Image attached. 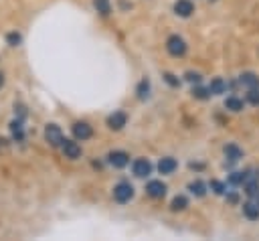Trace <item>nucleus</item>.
Masks as SVG:
<instances>
[{
  "instance_id": "nucleus-1",
  "label": "nucleus",
  "mask_w": 259,
  "mask_h": 241,
  "mask_svg": "<svg viewBox=\"0 0 259 241\" xmlns=\"http://www.w3.org/2000/svg\"><path fill=\"white\" fill-rule=\"evenodd\" d=\"M166 51H168L172 57H182V55L186 53V41H184L182 36H178V34H172V36H168V41H166Z\"/></svg>"
},
{
  "instance_id": "nucleus-2",
  "label": "nucleus",
  "mask_w": 259,
  "mask_h": 241,
  "mask_svg": "<svg viewBox=\"0 0 259 241\" xmlns=\"http://www.w3.org/2000/svg\"><path fill=\"white\" fill-rule=\"evenodd\" d=\"M134 196V186L130 182H117L113 186V198L117 203H127Z\"/></svg>"
},
{
  "instance_id": "nucleus-3",
  "label": "nucleus",
  "mask_w": 259,
  "mask_h": 241,
  "mask_svg": "<svg viewBox=\"0 0 259 241\" xmlns=\"http://www.w3.org/2000/svg\"><path fill=\"white\" fill-rule=\"evenodd\" d=\"M45 140H47L49 146H53V148L61 146V142H63V132H61V128H59L57 124H49V126L45 128Z\"/></svg>"
},
{
  "instance_id": "nucleus-4",
  "label": "nucleus",
  "mask_w": 259,
  "mask_h": 241,
  "mask_svg": "<svg viewBox=\"0 0 259 241\" xmlns=\"http://www.w3.org/2000/svg\"><path fill=\"white\" fill-rule=\"evenodd\" d=\"M71 132H73V136H75V140H89L91 136H93V128L87 124V122H75L73 126H71Z\"/></svg>"
},
{
  "instance_id": "nucleus-5",
  "label": "nucleus",
  "mask_w": 259,
  "mask_h": 241,
  "mask_svg": "<svg viewBox=\"0 0 259 241\" xmlns=\"http://www.w3.org/2000/svg\"><path fill=\"white\" fill-rule=\"evenodd\" d=\"M61 150H63L65 158H71V160H75V158L81 156V146H79L77 142H73V140H67V138H63Z\"/></svg>"
},
{
  "instance_id": "nucleus-6",
  "label": "nucleus",
  "mask_w": 259,
  "mask_h": 241,
  "mask_svg": "<svg viewBox=\"0 0 259 241\" xmlns=\"http://www.w3.org/2000/svg\"><path fill=\"white\" fill-rule=\"evenodd\" d=\"M107 162L113 166V168H123L127 162H130V154L123 152V150H113L107 154Z\"/></svg>"
},
{
  "instance_id": "nucleus-7",
  "label": "nucleus",
  "mask_w": 259,
  "mask_h": 241,
  "mask_svg": "<svg viewBox=\"0 0 259 241\" xmlns=\"http://www.w3.org/2000/svg\"><path fill=\"white\" fill-rule=\"evenodd\" d=\"M132 170H134V174H136L138 178H146V176H150V172H152V164H150L148 158H138V160H134Z\"/></svg>"
},
{
  "instance_id": "nucleus-8",
  "label": "nucleus",
  "mask_w": 259,
  "mask_h": 241,
  "mask_svg": "<svg viewBox=\"0 0 259 241\" xmlns=\"http://www.w3.org/2000/svg\"><path fill=\"white\" fill-rule=\"evenodd\" d=\"M146 194L152 198H162L166 194V184L162 180H150L146 184Z\"/></svg>"
},
{
  "instance_id": "nucleus-9",
  "label": "nucleus",
  "mask_w": 259,
  "mask_h": 241,
  "mask_svg": "<svg viewBox=\"0 0 259 241\" xmlns=\"http://www.w3.org/2000/svg\"><path fill=\"white\" fill-rule=\"evenodd\" d=\"M174 12L182 18H188L192 12H194V4L190 0H176L174 2Z\"/></svg>"
},
{
  "instance_id": "nucleus-10",
  "label": "nucleus",
  "mask_w": 259,
  "mask_h": 241,
  "mask_svg": "<svg viewBox=\"0 0 259 241\" xmlns=\"http://www.w3.org/2000/svg\"><path fill=\"white\" fill-rule=\"evenodd\" d=\"M125 122H127V115L123 113V111H113L109 117H107V126L111 128V130H121L123 126H125Z\"/></svg>"
},
{
  "instance_id": "nucleus-11",
  "label": "nucleus",
  "mask_w": 259,
  "mask_h": 241,
  "mask_svg": "<svg viewBox=\"0 0 259 241\" xmlns=\"http://www.w3.org/2000/svg\"><path fill=\"white\" fill-rule=\"evenodd\" d=\"M176 168H178V162L174 158H170V156L160 158V162H158V172L160 174H172Z\"/></svg>"
},
{
  "instance_id": "nucleus-12",
  "label": "nucleus",
  "mask_w": 259,
  "mask_h": 241,
  "mask_svg": "<svg viewBox=\"0 0 259 241\" xmlns=\"http://www.w3.org/2000/svg\"><path fill=\"white\" fill-rule=\"evenodd\" d=\"M239 83H241L243 87H247V89H255V87H259V77H257L255 73L247 71V73H241Z\"/></svg>"
},
{
  "instance_id": "nucleus-13",
  "label": "nucleus",
  "mask_w": 259,
  "mask_h": 241,
  "mask_svg": "<svg viewBox=\"0 0 259 241\" xmlns=\"http://www.w3.org/2000/svg\"><path fill=\"white\" fill-rule=\"evenodd\" d=\"M208 89H210V95H221V93H225V89H227V83H225L221 77H214V79L210 81Z\"/></svg>"
},
{
  "instance_id": "nucleus-14",
  "label": "nucleus",
  "mask_w": 259,
  "mask_h": 241,
  "mask_svg": "<svg viewBox=\"0 0 259 241\" xmlns=\"http://www.w3.org/2000/svg\"><path fill=\"white\" fill-rule=\"evenodd\" d=\"M225 156L229 158V164H233V162H237L243 156V152L235 144H229V146H225Z\"/></svg>"
},
{
  "instance_id": "nucleus-15",
  "label": "nucleus",
  "mask_w": 259,
  "mask_h": 241,
  "mask_svg": "<svg viewBox=\"0 0 259 241\" xmlns=\"http://www.w3.org/2000/svg\"><path fill=\"white\" fill-rule=\"evenodd\" d=\"M243 215L251 221H257L259 219V205H253V203H245L243 205Z\"/></svg>"
},
{
  "instance_id": "nucleus-16",
  "label": "nucleus",
  "mask_w": 259,
  "mask_h": 241,
  "mask_svg": "<svg viewBox=\"0 0 259 241\" xmlns=\"http://www.w3.org/2000/svg\"><path fill=\"white\" fill-rule=\"evenodd\" d=\"M188 190H190L194 196H204V194H206V184L200 182V180H194V182L188 184Z\"/></svg>"
},
{
  "instance_id": "nucleus-17",
  "label": "nucleus",
  "mask_w": 259,
  "mask_h": 241,
  "mask_svg": "<svg viewBox=\"0 0 259 241\" xmlns=\"http://www.w3.org/2000/svg\"><path fill=\"white\" fill-rule=\"evenodd\" d=\"M186 207H188V198H186V196H182V194L174 196V198H172V203H170V209H172V211H184Z\"/></svg>"
},
{
  "instance_id": "nucleus-18",
  "label": "nucleus",
  "mask_w": 259,
  "mask_h": 241,
  "mask_svg": "<svg viewBox=\"0 0 259 241\" xmlns=\"http://www.w3.org/2000/svg\"><path fill=\"white\" fill-rule=\"evenodd\" d=\"M93 6H95V10H97L101 16H107V14L111 12V4H109V0H93Z\"/></svg>"
},
{
  "instance_id": "nucleus-19",
  "label": "nucleus",
  "mask_w": 259,
  "mask_h": 241,
  "mask_svg": "<svg viewBox=\"0 0 259 241\" xmlns=\"http://www.w3.org/2000/svg\"><path fill=\"white\" fill-rule=\"evenodd\" d=\"M225 107L231 109V111H241L243 109V101L239 97H227L225 99Z\"/></svg>"
},
{
  "instance_id": "nucleus-20",
  "label": "nucleus",
  "mask_w": 259,
  "mask_h": 241,
  "mask_svg": "<svg viewBox=\"0 0 259 241\" xmlns=\"http://www.w3.org/2000/svg\"><path fill=\"white\" fill-rule=\"evenodd\" d=\"M243 184H245V192H247L249 196H257V194H259V184H257V180H245Z\"/></svg>"
},
{
  "instance_id": "nucleus-21",
  "label": "nucleus",
  "mask_w": 259,
  "mask_h": 241,
  "mask_svg": "<svg viewBox=\"0 0 259 241\" xmlns=\"http://www.w3.org/2000/svg\"><path fill=\"white\" fill-rule=\"evenodd\" d=\"M136 91H138V97H140V99H146V97H148V91H150V81H148V79H142Z\"/></svg>"
},
{
  "instance_id": "nucleus-22",
  "label": "nucleus",
  "mask_w": 259,
  "mask_h": 241,
  "mask_svg": "<svg viewBox=\"0 0 259 241\" xmlns=\"http://www.w3.org/2000/svg\"><path fill=\"white\" fill-rule=\"evenodd\" d=\"M192 95H194L196 99H208V97H210V89H208V87H206V89H204V87H194V89H192Z\"/></svg>"
},
{
  "instance_id": "nucleus-23",
  "label": "nucleus",
  "mask_w": 259,
  "mask_h": 241,
  "mask_svg": "<svg viewBox=\"0 0 259 241\" xmlns=\"http://www.w3.org/2000/svg\"><path fill=\"white\" fill-rule=\"evenodd\" d=\"M229 180H231L233 184H243V182L247 180V172H233V174L229 176Z\"/></svg>"
},
{
  "instance_id": "nucleus-24",
  "label": "nucleus",
  "mask_w": 259,
  "mask_h": 241,
  "mask_svg": "<svg viewBox=\"0 0 259 241\" xmlns=\"http://www.w3.org/2000/svg\"><path fill=\"white\" fill-rule=\"evenodd\" d=\"M210 190H212L214 194H225L227 186H225L221 180H210Z\"/></svg>"
},
{
  "instance_id": "nucleus-25",
  "label": "nucleus",
  "mask_w": 259,
  "mask_h": 241,
  "mask_svg": "<svg viewBox=\"0 0 259 241\" xmlns=\"http://www.w3.org/2000/svg\"><path fill=\"white\" fill-rule=\"evenodd\" d=\"M20 41H22V36H20L18 32H8V36H6V43H8L10 47H18Z\"/></svg>"
},
{
  "instance_id": "nucleus-26",
  "label": "nucleus",
  "mask_w": 259,
  "mask_h": 241,
  "mask_svg": "<svg viewBox=\"0 0 259 241\" xmlns=\"http://www.w3.org/2000/svg\"><path fill=\"white\" fill-rule=\"evenodd\" d=\"M10 130H12V134H14V138H22V124H20V119H14L12 124H10Z\"/></svg>"
},
{
  "instance_id": "nucleus-27",
  "label": "nucleus",
  "mask_w": 259,
  "mask_h": 241,
  "mask_svg": "<svg viewBox=\"0 0 259 241\" xmlns=\"http://www.w3.org/2000/svg\"><path fill=\"white\" fill-rule=\"evenodd\" d=\"M247 101L253 103V105H259V87L249 89V93H247Z\"/></svg>"
},
{
  "instance_id": "nucleus-28",
  "label": "nucleus",
  "mask_w": 259,
  "mask_h": 241,
  "mask_svg": "<svg viewBox=\"0 0 259 241\" xmlns=\"http://www.w3.org/2000/svg\"><path fill=\"white\" fill-rule=\"evenodd\" d=\"M184 79H186V81H190V83H200V79H202V77H200V73H192V71H188V73L184 75Z\"/></svg>"
},
{
  "instance_id": "nucleus-29",
  "label": "nucleus",
  "mask_w": 259,
  "mask_h": 241,
  "mask_svg": "<svg viewBox=\"0 0 259 241\" xmlns=\"http://www.w3.org/2000/svg\"><path fill=\"white\" fill-rule=\"evenodd\" d=\"M164 79H166V83H168V85H172V87H178V79H176L172 73H164Z\"/></svg>"
},
{
  "instance_id": "nucleus-30",
  "label": "nucleus",
  "mask_w": 259,
  "mask_h": 241,
  "mask_svg": "<svg viewBox=\"0 0 259 241\" xmlns=\"http://www.w3.org/2000/svg\"><path fill=\"white\" fill-rule=\"evenodd\" d=\"M229 203H237V194H229Z\"/></svg>"
},
{
  "instance_id": "nucleus-31",
  "label": "nucleus",
  "mask_w": 259,
  "mask_h": 241,
  "mask_svg": "<svg viewBox=\"0 0 259 241\" xmlns=\"http://www.w3.org/2000/svg\"><path fill=\"white\" fill-rule=\"evenodd\" d=\"M2 85H4V75L0 73V89H2Z\"/></svg>"
},
{
  "instance_id": "nucleus-32",
  "label": "nucleus",
  "mask_w": 259,
  "mask_h": 241,
  "mask_svg": "<svg viewBox=\"0 0 259 241\" xmlns=\"http://www.w3.org/2000/svg\"><path fill=\"white\" fill-rule=\"evenodd\" d=\"M257 205H259V194H257Z\"/></svg>"
}]
</instances>
